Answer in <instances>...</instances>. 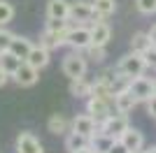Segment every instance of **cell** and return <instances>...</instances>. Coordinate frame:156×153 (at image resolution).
<instances>
[{"label":"cell","instance_id":"obj_3","mask_svg":"<svg viewBox=\"0 0 156 153\" xmlns=\"http://www.w3.org/2000/svg\"><path fill=\"white\" fill-rule=\"evenodd\" d=\"M117 70L121 72L124 76H128V79H135V76H140L144 70H147L144 56H142V53H135V51H130L128 56H124V58H121V60L117 63Z\"/></svg>","mask_w":156,"mask_h":153},{"label":"cell","instance_id":"obj_9","mask_svg":"<svg viewBox=\"0 0 156 153\" xmlns=\"http://www.w3.org/2000/svg\"><path fill=\"white\" fill-rule=\"evenodd\" d=\"M130 93L137 97L140 102H147L151 95H154V81L151 79H147V76H135V79H130Z\"/></svg>","mask_w":156,"mask_h":153},{"label":"cell","instance_id":"obj_28","mask_svg":"<svg viewBox=\"0 0 156 153\" xmlns=\"http://www.w3.org/2000/svg\"><path fill=\"white\" fill-rule=\"evenodd\" d=\"M135 7L142 14H156V0H135Z\"/></svg>","mask_w":156,"mask_h":153},{"label":"cell","instance_id":"obj_25","mask_svg":"<svg viewBox=\"0 0 156 153\" xmlns=\"http://www.w3.org/2000/svg\"><path fill=\"white\" fill-rule=\"evenodd\" d=\"M86 56V60H91V63H103L105 58H107V51L105 46H98V44H89L84 51H82Z\"/></svg>","mask_w":156,"mask_h":153},{"label":"cell","instance_id":"obj_10","mask_svg":"<svg viewBox=\"0 0 156 153\" xmlns=\"http://www.w3.org/2000/svg\"><path fill=\"white\" fill-rule=\"evenodd\" d=\"M16 153H44V146L33 132H19V137H16Z\"/></svg>","mask_w":156,"mask_h":153},{"label":"cell","instance_id":"obj_13","mask_svg":"<svg viewBox=\"0 0 156 153\" xmlns=\"http://www.w3.org/2000/svg\"><path fill=\"white\" fill-rule=\"evenodd\" d=\"M110 37H112L110 23H105V21H96V23H91V44L105 46L107 42H110Z\"/></svg>","mask_w":156,"mask_h":153},{"label":"cell","instance_id":"obj_6","mask_svg":"<svg viewBox=\"0 0 156 153\" xmlns=\"http://www.w3.org/2000/svg\"><path fill=\"white\" fill-rule=\"evenodd\" d=\"M130 127V123H128V118H126V114H112L107 121H103L100 123V130H103L105 134H110L112 139H121V134L126 132Z\"/></svg>","mask_w":156,"mask_h":153},{"label":"cell","instance_id":"obj_18","mask_svg":"<svg viewBox=\"0 0 156 153\" xmlns=\"http://www.w3.org/2000/svg\"><path fill=\"white\" fill-rule=\"evenodd\" d=\"M26 60L33 65V67L42 70V67H47V65H49V49H47V46H42V44H37V46L33 44V49H30V53H28Z\"/></svg>","mask_w":156,"mask_h":153},{"label":"cell","instance_id":"obj_11","mask_svg":"<svg viewBox=\"0 0 156 153\" xmlns=\"http://www.w3.org/2000/svg\"><path fill=\"white\" fill-rule=\"evenodd\" d=\"M137 97L130 93V88L126 90H119V93H114V111H119V114H128V111H133V109L137 107Z\"/></svg>","mask_w":156,"mask_h":153},{"label":"cell","instance_id":"obj_19","mask_svg":"<svg viewBox=\"0 0 156 153\" xmlns=\"http://www.w3.org/2000/svg\"><path fill=\"white\" fill-rule=\"evenodd\" d=\"M21 63H23V58L14 56L9 49H7V51H0V67H2L9 76H14V72L21 67Z\"/></svg>","mask_w":156,"mask_h":153},{"label":"cell","instance_id":"obj_14","mask_svg":"<svg viewBox=\"0 0 156 153\" xmlns=\"http://www.w3.org/2000/svg\"><path fill=\"white\" fill-rule=\"evenodd\" d=\"M70 95L77 97V100H89L93 95V81H86L84 76L82 79H70Z\"/></svg>","mask_w":156,"mask_h":153},{"label":"cell","instance_id":"obj_26","mask_svg":"<svg viewBox=\"0 0 156 153\" xmlns=\"http://www.w3.org/2000/svg\"><path fill=\"white\" fill-rule=\"evenodd\" d=\"M14 19V7L5 0H0V25H7Z\"/></svg>","mask_w":156,"mask_h":153},{"label":"cell","instance_id":"obj_8","mask_svg":"<svg viewBox=\"0 0 156 153\" xmlns=\"http://www.w3.org/2000/svg\"><path fill=\"white\" fill-rule=\"evenodd\" d=\"M37 79H40V70H37V67H33L28 60H23L21 67L14 72V81L19 83L21 88H30V86H35Z\"/></svg>","mask_w":156,"mask_h":153},{"label":"cell","instance_id":"obj_37","mask_svg":"<svg viewBox=\"0 0 156 153\" xmlns=\"http://www.w3.org/2000/svg\"><path fill=\"white\" fill-rule=\"evenodd\" d=\"M154 95H156V79H154Z\"/></svg>","mask_w":156,"mask_h":153},{"label":"cell","instance_id":"obj_1","mask_svg":"<svg viewBox=\"0 0 156 153\" xmlns=\"http://www.w3.org/2000/svg\"><path fill=\"white\" fill-rule=\"evenodd\" d=\"M89 70V60L82 51H72L63 58V74L68 79H82Z\"/></svg>","mask_w":156,"mask_h":153},{"label":"cell","instance_id":"obj_29","mask_svg":"<svg viewBox=\"0 0 156 153\" xmlns=\"http://www.w3.org/2000/svg\"><path fill=\"white\" fill-rule=\"evenodd\" d=\"M12 39H14V32L5 30V25H0V51H7V49H9Z\"/></svg>","mask_w":156,"mask_h":153},{"label":"cell","instance_id":"obj_33","mask_svg":"<svg viewBox=\"0 0 156 153\" xmlns=\"http://www.w3.org/2000/svg\"><path fill=\"white\" fill-rule=\"evenodd\" d=\"M7 81H9V74H7V72L2 70V67H0V88H2V86H5Z\"/></svg>","mask_w":156,"mask_h":153},{"label":"cell","instance_id":"obj_15","mask_svg":"<svg viewBox=\"0 0 156 153\" xmlns=\"http://www.w3.org/2000/svg\"><path fill=\"white\" fill-rule=\"evenodd\" d=\"M65 42H68V30L65 32H58V30H47L42 32V37H40V44L47 46V49L51 51V49H58V46H63Z\"/></svg>","mask_w":156,"mask_h":153},{"label":"cell","instance_id":"obj_23","mask_svg":"<svg viewBox=\"0 0 156 153\" xmlns=\"http://www.w3.org/2000/svg\"><path fill=\"white\" fill-rule=\"evenodd\" d=\"M30 49H33L30 39L19 37V35H14L12 44H9V51H12L14 56H19V58H23V60H26V58H28V53H30Z\"/></svg>","mask_w":156,"mask_h":153},{"label":"cell","instance_id":"obj_12","mask_svg":"<svg viewBox=\"0 0 156 153\" xmlns=\"http://www.w3.org/2000/svg\"><path fill=\"white\" fill-rule=\"evenodd\" d=\"M119 141H121L130 153H140L144 148V134L140 132L137 127H128V130L121 134V139H119Z\"/></svg>","mask_w":156,"mask_h":153},{"label":"cell","instance_id":"obj_30","mask_svg":"<svg viewBox=\"0 0 156 153\" xmlns=\"http://www.w3.org/2000/svg\"><path fill=\"white\" fill-rule=\"evenodd\" d=\"M142 56H144V63H147V70H156V46L147 49Z\"/></svg>","mask_w":156,"mask_h":153},{"label":"cell","instance_id":"obj_4","mask_svg":"<svg viewBox=\"0 0 156 153\" xmlns=\"http://www.w3.org/2000/svg\"><path fill=\"white\" fill-rule=\"evenodd\" d=\"M68 46H72L75 51H84L86 46L91 44V28H86L84 23L70 25L68 28Z\"/></svg>","mask_w":156,"mask_h":153},{"label":"cell","instance_id":"obj_35","mask_svg":"<svg viewBox=\"0 0 156 153\" xmlns=\"http://www.w3.org/2000/svg\"><path fill=\"white\" fill-rule=\"evenodd\" d=\"M77 153H96V151H93V148L89 146V148H82V151H77Z\"/></svg>","mask_w":156,"mask_h":153},{"label":"cell","instance_id":"obj_27","mask_svg":"<svg viewBox=\"0 0 156 153\" xmlns=\"http://www.w3.org/2000/svg\"><path fill=\"white\" fill-rule=\"evenodd\" d=\"M70 19H47V30H58V32H65L70 28L68 23Z\"/></svg>","mask_w":156,"mask_h":153},{"label":"cell","instance_id":"obj_16","mask_svg":"<svg viewBox=\"0 0 156 153\" xmlns=\"http://www.w3.org/2000/svg\"><path fill=\"white\" fill-rule=\"evenodd\" d=\"M47 19H70V2L68 0H49Z\"/></svg>","mask_w":156,"mask_h":153},{"label":"cell","instance_id":"obj_34","mask_svg":"<svg viewBox=\"0 0 156 153\" xmlns=\"http://www.w3.org/2000/svg\"><path fill=\"white\" fill-rule=\"evenodd\" d=\"M149 37H151V44L156 46V23L151 25V30H149Z\"/></svg>","mask_w":156,"mask_h":153},{"label":"cell","instance_id":"obj_31","mask_svg":"<svg viewBox=\"0 0 156 153\" xmlns=\"http://www.w3.org/2000/svg\"><path fill=\"white\" fill-rule=\"evenodd\" d=\"M147 114H149L151 118H156V95H151L149 100H147Z\"/></svg>","mask_w":156,"mask_h":153},{"label":"cell","instance_id":"obj_22","mask_svg":"<svg viewBox=\"0 0 156 153\" xmlns=\"http://www.w3.org/2000/svg\"><path fill=\"white\" fill-rule=\"evenodd\" d=\"M151 37H149V30L147 32H135L133 35V39H130V51H135V53H144L147 49H151Z\"/></svg>","mask_w":156,"mask_h":153},{"label":"cell","instance_id":"obj_36","mask_svg":"<svg viewBox=\"0 0 156 153\" xmlns=\"http://www.w3.org/2000/svg\"><path fill=\"white\" fill-rule=\"evenodd\" d=\"M144 153H156V146H151V148H147Z\"/></svg>","mask_w":156,"mask_h":153},{"label":"cell","instance_id":"obj_17","mask_svg":"<svg viewBox=\"0 0 156 153\" xmlns=\"http://www.w3.org/2000/svg\"><path fill=\"white\" fill-rule=\"evenodd\" d=\"M89 146H91V137H84V134L72 132V130L65 134V148H68V153H77V151L89 148Z\"/></svg>","mask_w":156,"mask_h":153},{"label":"cell","instance_id":"obj_24","mask_svg":"<svg viewBox=\"0 0 156 153\" xmlns=\"http://www.w3.org/2000/svg\"><path fill=\"white\" fill-rule=\"evenodd\" d=\"M91 2H93V9L103 19H107V16H112V14L117 12V2L114 0H91Z\"/></svg>","mask_w":156,"mask_h":153},{"label":"cell","instance_id":"obj_32","mask_svg":"<svg viewBox=\"0 0 156 153\" xmlns=\"http://www.w3.org/2000/svg\"><path fill=\"white\" fill-rule=\"evenodd\" d=\"M107 153H130V151H128V148H126L124 144H121V141L117 139V141H114V144H112V148H110V151H107Z\"/></svg>","mask_w":156,"mask_h":153},{"label":"cell","instance_id":"obj_2","mask_svg":"<svg viewBox=\"0 0 156 153\" xmlns=\"http://www.w3.org/2000/svg\"><path fill=\"white\" fill-rule=\"evenodd\" d=\"M70 21L75 23H96V21H103V16L93 9V2H86V0H75L70 2Z\"/></svg>","mask_w":156,"mask_h":153},{"label":"cell","instance_id":"obj_21","mask_svg":"<svg viewBox=\"0 0 156 153\" xmlns=\"http://www.w3.org/2000/svg\"><path fill=\"white\" fill-rule=\"evenodd\" d=\"M114 141H117V139H112L110 134H105L103 130H98V132L91 137V148H93L96 153H107V151L112 148V144H114Z\"/></svg>","mask_w":156,"mask_h":153},{"label":"cell","instance_id":"obj_7","mask_svg":"<svg viewBox=\"0 0 156 153\" xmlns=\"http://www.w3.org/2000/svg\"><path fill=\"white\" fill-rule=\"evenodd\" d=\"M70 130H72V132L84 134V137H93V134L100 130V125H98V121L89 114V111H86V114H77L75 118H72Z\"/></svg>","mask_w":156,"mask_h":153},{"label":"cell","instance_id":"obj_5","mask_svg":"<svg viewBox=\"0 0 156 153\" xmlns=\"http://www.w3.org/2000/svg\"><path fill=\"white\" fill-rule=\"evenodd\" d=\"M86 111H89V114L98 121V125H100L103 121H107V118L114 114V104L107 102V100H103V97L91 95L89 100H86Z\"/></svg>","mask_w":156,"mask_h":153},{"label":"cell","instance_id":"obj_20","mask_svg":"<svg viewBox=\"0 0 156 153\" xmlns=\"http://www.w3.org/2000/svg\"><path fill=\"white\" fill-rule=\"evenodd\" d=\"M47 130L51 134H68L70 132V123L63 114H51L49 121H47Z\"/></svg>","mask_w":156,"mask_h":153}]
</instances>
